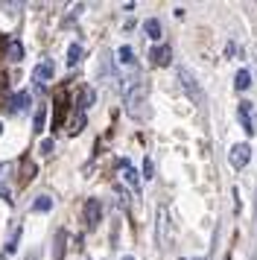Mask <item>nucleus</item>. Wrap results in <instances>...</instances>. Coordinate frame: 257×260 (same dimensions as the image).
<instances>
[{
	"instance_id": "nucleus-23",
	"label": "nucleus",
	"mask_w": 257,
	"mask_h": 260,
	"mask_svg": "<svg viewBox=\"0 0 257 260\" xmlns=\"http://www.w3.org/2000/svg\"><path fill=\"white\" fill-rule=\"evenodd\" d=\"M123 260H135V257H128V254H126V257H123Z\"/></svg>"
},
{
	"instance_id": "nucleus-14",
	"label": "nucleus",
	"mask_w": 257,
	"mask_h": 260,
	"mask_svg": "<svg viewBox=\"0 0 257 260\" xmlns=\"http://www.w3.org/2000/svg\"><path fill=\"white\" fill-rule=\"evenodd\" d=\"M50 208H53V199H50V196H38L35 205H33V211H38V213H47Z\"/></svg>"
},
{
	"instance_id": "nucleus-19",
	"label": "nucleus",
	"mask_w": 257,
	"mask_h": 260,
	"mask_svg": "<svg viewBox=\"0 0 257 260\" xmlns=\"http://www.w3.org/2000/svg\"><path fill=\"white\" fill-rule=\"evenodd\" d=\"M61 243H65V231H58V237H56V251H53V260H61Z\"/></svg>"
},
{
	"instance_id": "nucleus-22",
	"label": "nucleus",
	"mask_w": 257,
	"mask_h": 260,
	"mask_svg": "<svg viewBox=\"0 0 257 260\" xmlns=\"http://www.w3.org/2000/svg\"><path fill=\"white\" fill-rule=\"evenodd\" d=\"M143 178H152V161H149V158L143 161Z\"/></svg>"
},
{
	"instance_id": "nucleus-18",
	"label": "nucleus",
	"mask_w": 257,
	"mask_h": 260,
	"mask_svg": "<svg viewBox=\"0 0 257 260\" xmlns=\"http://www.w3.org/2000/svg\"><path fill=\"white\" fill-rule=\"evenodd\" d=\"M114 193H117V205L120 208H128V193L123 187H114Z\"/></svg>"
},
{
	"instance_id": "nucleus-20",
	"label": "nucleus",
	"mask_w": 257,
	"mask_h": 260,
	"mask_svg": "<svg viewBox=\"0 0 257 260\" xmlns=\"http://www.w3.org/2000/svg\"><path fill=\"white\" fill-rule=\"evenodd\" d=\"M18 237H21V228H18V231L12 234V240H9V243H6V254H12V251L18 248Z\"/></svg>"
},
{
	"instance_id": "nucleus-21",
	"label": "nucleus",
	"mask_w": 257,
	"mask_h": 260,
	"mask_svg": "<svg viewBox=\"0 0 257 260\" xmlns=\"http://www.w3.org/2000/svg\"><path fill=\"white\" fill-rule=\"evenodd\" d=\"M53 149H56V143H53V138H44V141H41V152H44V155H50Z\"/></svg>"
},
{
	"instance_id": "nucleus-6",
	"label": "nucleus",
	"mask_w": 257,
	"mask_h": 260,
	"mask_svg": "<svg viewBox=\"0 0 257 260\" xmlns=\"http://www.w3.org/2000/svg\"><path fill=\"white\" fill-rule=\"evenodd\" d=\"M149 59L155 68H167V64H173V47L170 44H158V47H152Z\"/></svg>"
},
{
	"instance_id": "nucleus-24",
	"label": "nucleus",
	"mask_w": 257,
	"mask_h": 260,
	"mask_svg": "<svg viewBox=\"0 0 257 260\" xmlns=\"http://www.w3.org/2000/svg\"><path fill=\"white\" fill-rule=\"evenodd\" d=\"M0 132H3V126H0Z\"/></svg>"
},
{
	"instance_id": "nucleus-25",
	"label": "nucleus",
	"mask_w": 257,
	"mask_h": 260,
	"mask_svg": "<svg viewBox=\"0 0 257 260\" xmlns=\"http://www.w3.org/2000/svg\"><path fill=\"white\" fill-rule=\"evenodd\" d=\"M225 260H228V257H225Z\"/></svg>"
},
{
	"instance_id": "nucleus-10",
	"label": "nucleus",
	"mask_w": 257,
	"mask_h": 260,
	"mask_svg": "<svg viewBox=\"0 0 257 260\" xmlns=\"http://www.w3.org/2000/svg\"><path fill=\"white\" fill-rule=\"evenodd\" d=\"M29 108V91H21V94L12 96V111H26Z\"/></svg>"
},
{
	"instance_id": "nucleus-15",
	"label": "nucleus",
	"mask_w": 257,
	"mask_h": 260,
	"mask_svg": "<svg viewBox=\"0 0 257 260\" xmlns=\"http://www.w3.org/2000/svg\"><path fill=\"white\" fill-rule=\"evenodd\" d=\"M79 59H82V47H79V44H70V50H68V64L73 68V64H79Z\"/></svg>"
},
{
	"instance_id": "nucleus-2",
	"label": "nucleus",
	"mask_w": 257,
	"mask_h": 260,
	"mask_svg": "<svg viewBox=\"0 0 257 260\" xmlns=\"http://www.w3.org/2000/svg\"><path fill=\"white\" fill-rule=\"evenodd\" d=\"M178 82H181L184 94L190 96L196 106H202V103H205V94H202V88H199V79L193 76V71H187V68H178Z\"/></svg>"
},
{
	"instance_id": "nucleus-3",
	"label": "nucleus",
	"mask_w": 257,
	"mask_h": 260,
	"mask_svg": "<svg viewBox=\"0 0 257 260\" xmlns=\"http://www.w3.org/2000/svg\"><path fill=\"white\" fill-rule=\"evenodd\" d=\"M170 213H167V208H158V216H155V234H158V246L161 248H170Z\"/></svg>"
},
{
	"instance_id": "nucleus-16",
	"label": "nucleus",
	"mask_w": 257,
	"mask_h": 260,
	"mask_svg": "<svg viewBox=\"0 0 257 260\" xmlns=\"http://www.w3.org/2000/svg\"><path fill=\"white\" fill-rule=\"evenodd\" d=\"M9 59H12V61H21V59H23L21 41H9Z\"/></svg>"
},
{
	"instance_id": "nucleus-8",
	"label": "nucleus",
	"mask_w": 257,
	"mask_h": 260,
	"mask_svg": "<svg viewBox=\"0 0 257 260\" xmlns=\"http://www.w3.org/2000/svg\"><path fill=\"white\" fill-rule=\"evenodd\" d=\"M53 73H56L53 61H41V64L35 68V82H38V85H44L47 79H53Z\"/></svg>"
},
{
	"instance_id": "nucleus-11",
	"label": "nucleus",
	"mask_w": 257,
	"mask_h": 260,
	"mask_svg": "<svg viewBox=\"0 0 257 260\" xmlns=\"http://www.w3.org/2000/svg\"><path fill=\"white\" fill-rule=\"evenodd\" d=\"M248 85H251V73L240 71L237 73V79H234V88H237V91H248Z\"/></svg>"
},
{
	"instance_id": "nucleus-17",
	"label": "nucleus",
	"mask_w": 257,
	"mask_h": 260,
	"mask_svg": "<svg viewBox=\"0 0 257 260\" xmlns=\"http://www.w3.org/2000/svg\"><path fill=\"white\" fill-rule=\"evenodd\" d=\"M44 123H47V108L41 106V108H38V111H35V120H33L35 132H41V129H44Z\"/></svg>"
},
{
	"instance_id": "nucleus-5",
	"label": "nucleus",
	"mask_w": 257,
	"mask_h": 260,
	"mask_svg": "<svg viewBox=\"0 0 257 260\" xmlns=\"http://www.w3.org/2000/svg\"><path fill=\"white\" fill-rule=\"evenodd\" d=\"M237 114H240V123H243V129L248 132V135H254L257 132V117H254V106H251V103H240V106H237Z\"/></svg>"
},
{
	"instance_id": "nucleus-12",
	"label": "nucleus",
	"mask_w": 257,
	"mask_h": 260,
	"mask_svg": "<svg viewBox=\"0 0 257 260\" xmlns=\"http://www.w3.org/2000/svg\"><path fill=\"white\" fill-rule=\"evenodd\" d=\"M120 167H123V176H126V181H128L135 190H138V181H140V178H138V173L132 170V164H128V161H120Z\"/></svg>"
},
{
	"instance_id": "nucleus-13",
	"label": "nucleus",
	"mask_w": 257,
	"mask_h": 260,
	"mask_svg": "<svg viewBox=\"0 0 257 260\" xmlns=\"http://www.w3.org/2000/svg\"><path fill=\"white\" fill-rule=\"evenodd\" d=\"M117 59L123 61V64H135V50L128 47V44H123V47L117 50Z\"/></svg>"
},
{
	"instance_id": "nucleus-9",
	"label": "nucleus",
	"mask_w": 257,
	"mask_h": 260,
	"mask_svg": "<svg viewBox=\"0 0 257 260\" xmlns=\"http://www.w3.org/2000/svg\"><path fill=\"white\" fill-rule=\"evenodd\" d=\"M143 32H146V38L158 41V38H161V21H158V18H149V21L143 24Z\"/></svg>"
},
{
	"instance_id": "nucleus-1",
	"label": "nucleus",
	"mask_w": 257,
	"mask_h": 260,
	"mask_svg": "<svg viewBox=\"0 0 257 260\" xmlns=\"http://www.w3.org/2000/svg\"><path fill=\"white\" fill-rule=\"evenodd\" d=\"M146 94H149V88L143 79H132L126 85V91H123V100H126V111L132 117H140L143 114V106H146Z\"/></svg>"
},
{
	"instance_id": "nucleus-7",
	"label": "nucleus",
	"mask_w": 257,
	"mask_h": 260,
	"mask_svg": "<svg viewBox=\"0 0 257 260\" xmlns=\"http://www.w3.org/2000/svg\"><path fill=\"white\" fill-rule=\"evenodd\" d=\"M100 216H103V205H100V199H88L85 202V222H88V228H93V225L100 222Z\"/></svg>"
},
{
	"instance_id": "nucleus-4",
	"label": "nucleus",
	"mask_w": 257,
	"mask_h": 260,
	"mask_svg": "<svg viewBox=\"0 0 257 260\" xmlns=\"http://www.w3.org/2000/svg\"><path fill=\"white\" fill-rule=\"evenodd\" d=\"M248 158H251V146L248 143H234L231 152H228V161H231L234 170H243L248 164Z\"/></svg>"
}]
</instances>
